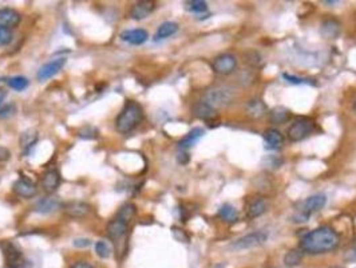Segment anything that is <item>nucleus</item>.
<instances>
[{
  "instance_id": "nucleus-1",
  "label": "nucleus",
  "mask_w": 356,
  "mask_h": 268,
  "mask_svg": "<svg viewBox=\"0 0 356 268\" xmlns=\"http://www.w3.org/2000/svg\"><path fill=\"white\" fill-rule=\"evenodd\" d=\"M340 244V236L331 227H319L310 231L300 240V248L302 252L310 255H322L336 249Z\"/></svg>"
},
{
  "instance_id": "nucleus-2",
  "label": "nucleus",
  "mask_w": 356,
  "mask_h": 268,
  "mask_svg": "<svg viewBox=\"0 0 356 268\" xmlns=\"http://www.w3.org/2000/svg\"><path fill=\"white\" fill-rule=\"evenodd\" d=\"M143 119V109L135 101H126V104L115 119V129L121 134L133 131Z\"/></svg>"
},
{
  "instance_id": "nucleus-3",
  "label": "nucleus",
  "mask_w": 356,
  "mask_h": 268,
  "mask_svg": "<svg viewBox=\"0 0 356 268\" xmlns=\"http://www.w3.org/2000/svg\"><path fill=\"white\" fill-rule=\"evenodd\" d=\"M315 129L314 119L308 117H299L293 121L289 129H288V138L292 142H299L310 136Z\"/></svg>"
},
{
  "instance_id": "nucleus-4",
  "label": "nucleus",
  "mask_w": 356,
  "mask_h": 268,
  "mask_svg": "<svg viewBox=\"0 0 356 268\" xmlns=\"http://www.w3.org/2000/svg\"><path fill=\"white\" fill-rule=\"evenodd\" d=\"M233 98V93L228 87H215L205 93L202 102L216 109V107L228 106L229 104H232Z\"/></svg>"
},
{
  "instance_id": "nucleus-5",
  "label": "nucleus",
  "mask_w": 356,
  "mask_h": 268,
  "mask_svg": "<svg viewBox=\"0 0 356 268\" xmlns=\"http://www.w3.org/2000/svg\"><path fill=\"white\" fill-rule=\"evenodd\" d=\"M268 239V235L263 232V231H257V232H252V234L245 235L242 238L237 239L236 241L232 243L230 248L234 251H242V249H249L255 248L257 245L264 244L265 241Z\"/></svg>"
},
{
  "instance_id": "nucleus-6",
  "label": "nucleus",
  "mask_w": 356,
  "mask_h": 268,
  "mask_svg": "<svg viewBox=\"0 0 356 268\" xmlns=\"http://www.w3.org/2000/svg\"><path fill=\"white\" fill-rule=\"evenodd\" d=\"M127 230H129V224L122 220H118V218H114L109 222L108 226V236L113 240V243L115 244L118 252H123L122 247L121 244L125 243V238L127 235Z\"/></svg>"
},
{
  "instance_id": "nucleus-7",
  "label": "nucleus",
  "mask_w": 356,
  "mask_h": 268,
  "mask_svg": "<svg viewBox=\"0 0 356 268\" xmlns=\"http://www.w3.org/2000/svg\"><path fill=\"white\" fill-rule=\"evenodd\" d=\"M327 204V197L326 195L323 193H316L314 196H310L307 197L301 204H300V208L297 213L304 214L307 217H310L311 214L315 213V212H319L320 209L326 207Z\"/></svg>"
},
{
  "instance_id": "nucleus-8",
  "label": "nucleus",
  "mask_w": 356,
  "mask_h": 268,
  "mask_svg": "<svg viewBox=\"0 0 356 268\" xmlns=\"http://www.w3.org/2000/svg\"><path fill=\"white\" fill-rule=\"evenodd\" d=\"M236 66H237V58L234 57L233 54H221L213 62V70L221 75L232 74Z\"/></svg>"
},
{
  "instance_id": "nucleus-9",
  "label": "nucleus",
  "mask_w": 356,
  "mask_h": 268,
  "mask_svg": "<svg viewBox=\"0 0 356 268\" xmlns=\"http://www.w3.org/2000/svg\"><path fill=\"white\" fill-rule=\"evenodd\" d=\"M66 62L67 59L66 58H58V59H54V61L48 62L46 65H43L40 69H39L38 74H36V78L40 82H44V80H48L50 78L55 77L59 71H61L63 67H65Z\"/></svg>"
},
{
  "instance_id": "nucleus-10",
  "label": "nucleus",
  "mask_w": 356,
  "mask_h": 268,
  "mask_svg": "<svg viewBox=\"0 0 356 268\" xmlns=\"http://www.w3.org/2000/svg\"><path fill=\"white\" fill-rule=\"evenodd\" d=\"M62 211L71 218H83L90 213L91 207L86 201H69L62 204Z\"/></svg>"
},
{
  "instance_id": "nucleus-11",
  "label": "nucleus",
  "mask_w": 356,
  "mask_h": 268,
  "mask_svg": "<svg viewBox=\"0 0 356 268\" xmlns=\"http://www.w3.org/2000/svg\"><path fill=\"white\" fill-rule=\"evenodd\" d=\"M154 10H156V3L151 2V0H142V2H137V3L131 7L130 18L134 20L145 19V18H147Z\"/></svg>"
},
{
  "instance_id": "nucleus-12",
  "label": "nucleus",
  "mask_w": 356,
  "mask_h": 268,
  "mask_svg": "<svg viewBox=\"0 0 356 268\" xmlns=\"http://www.w3.org/2000/svg\"><path fill=\"white\" fill-rule=\"evenodd\" d=\"M12 189L15 192L16 195L20 196V197H24V199H31L34 197L36 193H38V188L36 185L32 183V181L27 180V178H19L16 180L12 185Z\"/></svg>"
},
{
  "instance_id": "nucleus-13",
  "label": "nucleus",
  "mask_w": 356,
  "mask_h": 268,
  "mask_svg": "<svg viewBox=\"0 0 356 268\" xmlns=\"http://www.w3.org/2000/svg\"><path fill=\"white\" fill-rule=\"evenodd\" d=\"M121 39L123 42L129 43V44H134V46H139L149 39V32L143 28H134V30H126L121 34Z\"/></svg>"
},
{
  "instance_id": "nucleus-14",
  "label": "nucleus",
  "mask_w": 356,
  "mask_h": 268,
  "mask_svg": "<svg viewBox=\"0 0 356 268\" xmlns=\"http://www.w3.org/2000/svg\"><path fill=\"white\" fill-rule=\"evenodd\" d=\"M61 185V173L57 169H50L42 176V188L47 193H54Z\"/></svg>"
},
{
  "instance_id": "nucleus-15",
  "label": "nucleus",
  "mask_w": 356,
  "mask_h": 268,
  "mask_svg": "<svg viewBox=\"0 0 356 268\" xmlns=\"http://www.w3.org/2000/svg\"><path fill=\"white\" fill-rule=\"evenodd\" d=\"M22 15L14 8H0V26L6 28H14L20 23Z\"/></svg>"
},
{
  "instance_id": "nucleus-16",
  "label": "nucleus",
  "mask_w": 356,
  "mask_h": 268,
  "mask_svg": "<svg viewBox=\"0 0 356 268\" xmlns=\"http://www.w3.org/2000/svg\"><path fill=\"white\" fill-rule=\"evenodd\" d=\"M59 208H62V203L55 197H44L40 199L38 203L34 205V211L38 213H51V212L58 211Z\"/></svg>"
},
{
  "instance_id": "nucleus-17",
  "label": "nucleus",
  "mask_w": 356,
  "mask_h": 268,
  "mask_svg": "<svg viewBox=\"0 0 356 268\" xmlns=\"http://www.w3.org/2000/svg\"><path fill=\"white\" fill-rule=\"evenodd\" d=\"M264 141L268 149L276 150L283 146L284 137L277 129H267L264 131Z\"/></svg>"
},
{
  "instance_id": "nucleus-18",
  "label": "nucleus",
  "mask_w": 356,
  "mask_h": 268,
  "mask_svg": "<svg viewBox=\"0 0 356 268\" xmlns=\"http://www.w3.org/2000/svg\"><path fill=\"white\" fill-rule=\"evenodd\" d=\"M268 209V204L265 201L263 197H256L253 199L250 203H249L248 211H246V214H248L249 218H256L261 214H264Z\"/></svg>"
},
{
  "instance_id": "nucleus-19",
  "label": "nucleus",
  "mask_w": 356,
  "mask_h": 268,
  "mask_svg": "<svg viewBox=\"0 0 356 268\" xmlns=\"http://www.w3.org/2000/svg\"><path fill=\"white\" fill-rule=\"evenodd\" d=\"M204 134H205L204 129H201V127H194V129H192V130L189 131V133L178 142V146H180L181 149H189V148H192L193 145H195V144L202 138Z\"/></svg>"
},
{
  "instance_id": "nucleus-20",
  "label": "nucleus",
  "mask_w": 356,
  "mask_h": 268,
  "mask_svg": "<svg viewBox=\"0 0 356 268\" xmlns=\"http://www.w3.org/2000/svg\"><path fill=\"white\" fill-rule=\"evenodd\" d=\"M340 34V23L335 19H327L322 23V35L327 39H335Z\"/></svg>"
},
{
  "instance_id": "nucleus-21",
  "label": "nucleus",
  "mask_w": 356,
  "mask_h": 268,
  "mask_svg": "<svg viewBox=\"0 0 356 268\" xmlns=\"http://www.w3.org/2000/svg\"><path fill=\"white\" fill-rule=\"evenodd\" d=\"M38 141V131L34 130V129H30V130H26L22 133L19 138V144L20 148L23 149V152L26 154L28 153L31 150V148H34V145Z\"/></svg>"
},
{
  "instance_id": "nucleus-22",
  "label": "nucleus",
  "mask_w": 356,
  "mask_h": 268,
  "mask_svg": "<svg viewBox=\"0 0 356 268\" xmlns=\"http://www.w3.org/2000/svg\"><path fill=\"white\" fill-rule=\"evenodd\" d=\"M194 115L204 121H211L217 117V113H216V109L207 105L205 102H199L194 106Z\"/></svg>"
},
{
  "instance_id": "nucleus-23",
  "label": "nucleus",
  "mask_w": 356,
  "mask_h": 268,
  "mask_svg": "<svg viewBox=\"0 0 356 268\" xmlns=\"http://www.w3.org/2000/svg\"><path fill=\"white\" fill-rule=\"evenodd\" d=\"M246 113L253 118H259L267 113V105L261 100H252L246 104Z\"/></svg>"
},
{
  "instance_id": "nucleus-24",
  "label": "nucleus",
  "mask_w": 356,
  "mask_h": 268,
  "mask_svg": "<svg viewBox=\"0 0 356 268\" xmlns=\"http://www.w3.org/2000/svg\"><path fill=\"white\" fill-rule=\"evenodd\" d=\"M178 31V24L174 22H164L161 26L158 27L157 32H156V40H161V39L170 38L172 35H174Z\"/></svg>"
},
{
  "instance_id": "nucleus-25",
  "label": "nucleus",
  "mask_w": 356,
  "mask_h": 268,
  "mask_svg": "<svg viewBox=\"0 0 356 268\" xmlns=\"http://www.w3.org/2000/svg\"><path fill=\"white\" fill-rule=\"evenodd\" d=\"M135 213H137V207H135L133 203H125L123 205H121V208L118 209V212H117V216H115V218H118V220H122V221L125 222H129L131 221V218L134 217Z\"/></svg>"
},
{
  "instance_id": "nucleus-26",
  "label": "nucleus",
  "mask_w": 356,
  "mask_h": 268,
  "mask_svg": "<svg viewBox=\"0 0 356 268\" xmlns=\"http://www.w3.org/2000/svg\"><path fill=\"white\" fill-rule=\"evenodd\" d=\"M219 216L226 222H236L238 220V213L236 208L230 204H224L219 209Z\"/></svg>"
},
{
  "instance_id": "nucleus-27",
  "label": "nucleus",
  "mask_w": 356,
  "mask_h": 268,
  "mask_svg": "<svg viewBox=\"0 0 356 268\" xmlns=\"http://www.w3.org/2000/svg\"><path fill=\"white\" fill-rule=\"evenodd\" d=\"M302 260V252L297 249H291L284 256V265L287 268H295L300 265Z\"/></svg>"
},
{
  "instance_id": "nucleus-28",
  "label": "nucleus",
  "mask_w": 356,
  "mask_h": 268,
  "mask_svg": "<svg viewBox=\"0 0 356 268\" xmlns=\"http://www.w3.org/2000/svg\"><path fill=\"white\" fill-rule=\"evenodd\" d=\"M289 117H291V114H289V111H288L285 107H275V109H272L271 113H269V118H271V121H272L273 123H276V125L287 122L288 119H289Z\"/></svg>"
},
{
  "instance_id": "nucleus-29",
  "label": "nucleus",
  "mask_w": 356,
  "mask_h": 268,
  "mask_svg": "<svg viewBox=\"0 0 356 268\" xmlns=\"http://www.w3.org/2000/svg\"><path fill=\"white\" fill-rule=\"evenodd\" d=\"M7 83L10 87L16 90V92H23L28 87V79L26 77H20V75L10 78Z\"/></svg>"
},
{
  "instance_id": "nucleus-30",
  "label": "nucleus",
  "mask_w": 356,
  "mask_h": 268,
  "mask_svg": "<svg viewBox=\"0 0 356 268\" xmlns=\"http://www.w3.org/2000/svg\"><path fill=\"white\" fill-rule=\"evenodd\" d=\"M185 6H186V10H188V11L194 12V14H201V12H205L208 10L207 2H202V0H192V2H186Z\"/></svg>"
},
{
  "instance_id": "nucleus-31",
  "label": "nucleus",
  "mask_w": 356,
  "mask_h": 268,
  "mask_svg": "<svg viewBox=\"0 0 356 268\" xmlns=\"http://www.w3.org/2000/svg\"><path fill=\"white\" fill-rule=\"evenodd\" d=\"M95 253L100 257V259H108L111 253L110 247H109L108 243L104 240L96 241L95 243Z\"/></svg>"
},
{
  "instance_id": "nucleus-32",
  "label": "nucleus",
  "mask_w": 356,
  "mask_h": 268,
  "mask_svg": "<svg viewBox=\"0 0 356 268\" xmlns=\"http://www.w3.org/2000/svg\"><path fill=\"white\" fill-rule=\"evenodd\" d=\"M12 31L10 28L0 26V46H6L12 40Z\"/></svg>"
},
{
  "instance_id": "nucleus-33",
  "label": "nucleus",
  "mask_w": 356,
  "mask_h": 268,
  "mask_svg": "<svg viewBox=\"0 0 356 268\" xmlns=\"http://www.w3.org/2000/svg\"><path fill=\"white\" fill-rule=\"evenodd\" d=\"M78 134H79V137L84 138V140H92V138L98 137V130H96L95 127L86 126Z\"/></svg>"
},
{
  "instance_id": "nucleus-34",
  "label": "nucleus",
  "mask_w": 356,
  "mask_h": 268,
  "mask_svg": "<svg viewBox=\"0 0 356 268\" xmlns=\"http://www.w3.org/2000/svg\"><path fill=\"white\" fill-rule=\"evenodd\" d=\"M15 105L14 104H8L4 105V106H0V118H8L11 117L14 113H15Z\"/></svg>"
},
{
  "instance_id": "nucleus-35",
  "label": "nucleus",
  "mask_w": 356,
  "mask_h": 268,
  "mask_svg": "<svg viewBox=\"0 0 356 268\" xmlns=\"http://www.w3.org/2000/svg\"><path fill=\"white\" fill-rule=\"evenodd\" d=\"M283 78L287 82H289V83H293V84H301V83H312V82H310V80L304 79V78H300V77H296V75H289V74L284 73L283 74Z\"/></svg>"
},
{
  "instance_id": "nucleus-36",
  "label": "nucleus",
  "mask_w": 356,
  "mask_h": 268,
  "mask_svg": "<svg viewBox=\"0 0 356 268\" xmlns=\"http://www.w3.org/2000/svg\"><path fill=\"white\" fill-rule=\"evenodd\" d=\"M173 235H174V238L177 239L178 241H184V243H188L189 238L185 235V232L182 230H178V228H173Z\"/></svg>"
},
{
  "instance_id": "nucleus-37",
  "label": "nucleus",
  "mask_w": 356,
  "mask_h": 268,
  "mask_svg": "<svg viewBox=\"0 0 356 268\" xmlns=\"http://www.w3.org/2000/svg\"><path fill=\"white\" fill-rule=\"evenodd\" d=\"M345 259H347L348 261H356V243L351 247V249H349L348 252H347Z\"/></svg>"
},
{
  "instance_id": "nucleus-38",
  "label": "nucleus",
  "mask_w": 356,
  "mask_h": 268,
  "mask_svg": "<svg viewBox=\"0 0 356 268\" xmlns=\"http://www.w3.org/2000/svg\"><path fill=\"white\" fill-rule=\"evenodd\" d=\"M74 245L79 247V248H84V247L90 245V240H87V239H75L74 240Z\"/></svg>"
},
{
  "instance_id": "nucleus-39",
  "label": "nucleus",
  "mask_w": 356,
  "mask_h": 268,
  "mask_svg": "<svg viewBox=\"0 0 356 268\" xmlns=\"http://www.w3.org/2000/svg\"><path fill=\"white\" fill-rule=\"evenodd\" d=\"M8 158H10V152L3 146H0V161H6Z\"/></svg>"
},
{
  "instance_id": "nucleus-40",
  "label": "nucleus",
  "mask_w": 356,
  "mask_h": 268,
  "mask_svg": "<svg viewBox=\"0 0 356 268\" xmlns=\"http://www.w3.org/2000/svg\"><path fill=\"white\" fill-rule=\"evenodd\" d=\"M71 268H94L91 264H88L87 261H78Z\"/></svg>"
},
{
  "instance_id": "nucleus-41",
  "label": "nucleus",
  "mask_w": 356,
  "mask_h": 268,
  "mask_svg": "<svg viewBox=\"0 0 356 268\" xmlns=\"http://www.w3.org/2000/svg\"><path fill=\"white\" fill-rule=\"evenodd\" d=\"M178 161H180L181 164H186L189 161V154L188 153H181L180 154V157H178Z\"/></svg>"
},
{
  "instance_id": "nucleus-42",
  "label": "nucleus",
  "mask_w": 356,
  "mask_h": 268,
  "mask_svg": "<svg viewBox=\"0 0 356 268\" xmlns=\"http://www.w3.org/2000/svg\"><path fill=\"white\" fill-rule=\"evenodd\" d=\"M6 97H7V92H6L3 87H0V106H2V104H3V101Z\"/></svg>"
},
{
  "instance_id": "nucleus-43",
  "label": "nucleus",
  "mask_w": 356,
  "mask_h": 268,
  "mask_svg": "<svg viewBox=\"0 0 356 268\" xmlns=\"http://www.w3.org/2000/svg\"><path fill=\"white\" fill-rule=\"evenodd\" d=\"M353 109H355V111H356V102H355V105H353Z\"/></svg>"
},
{
  "instance_id": "nucleus-44",
  "label": "nucleus",
  "mask_w": 356,
  "mask_h": 268,
  "mask_svg": "<svg viewBox=\"0 0 356 268\" xmlns=\"http://www.w3.org/2000/svg\"><path fill=\"white\" fill-rule=\"evenodd\" d=\"M10 268H14V267H10Z\"/></svg>"
}]
</instances>
